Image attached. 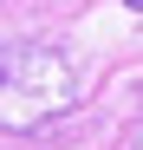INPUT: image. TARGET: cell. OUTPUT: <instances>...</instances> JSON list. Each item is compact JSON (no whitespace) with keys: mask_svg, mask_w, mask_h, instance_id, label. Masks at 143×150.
Wrapping results in <instances>:
<instances>
[{"mask_svg":"<svg viewBox=\"0 0 143 150\" xmlns=\"http://www.w3.org/2000/svg\"><path fill=\"white\" fill-rule=\"evenodd\" d=\"M72 65L39 39H20L7 46V131H33V124L59 117L72 105Z\"/></svg>","mask_w":143,"mask_h":150,"instance_id":"cell-1","label":"cell"},{"mask_svg":"<svg viewBox=\"0 0 143 150\" xmlns=\"http://www.w3.org/2000/svg\"><path fill=\"white\" fill-rule=\"evenodd\" d=\"M130 13H143V0H130Z\"/></svg>","mask_w":143,"mask_h":150,"instance_id":"cell-2","label":"cell"},{"mask_svg":"<svg viewBox=\"0 0 143 150\" xmlns=\"http://www.w3.org/2000/svg\"><path fill=\"white\" fill-rule=\"evenodd\" d=\"M137 150H143V124H137Z\"/></svg>","mask_w":143,"mask_h":150,"instance_id":"cell-3","label":"cell"}]
</instances>
